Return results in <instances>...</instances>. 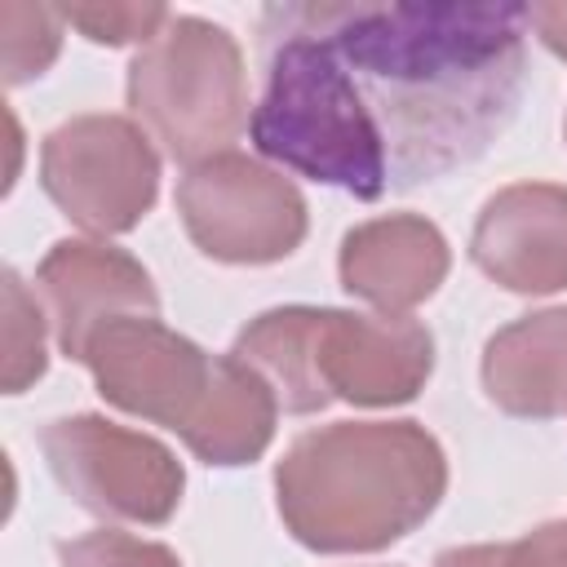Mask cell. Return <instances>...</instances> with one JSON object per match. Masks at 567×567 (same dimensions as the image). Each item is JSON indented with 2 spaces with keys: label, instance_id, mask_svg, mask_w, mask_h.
<instances>
[{
  "label": "cell",
  "instance_id": "obj_1",
  "mask_svg": "<svg viewBox=\"0 0 567 567\" xmlns=\"http://www.w3.org/2000/svg\"><path fill=\"white\" fill-rule=\"evenodd\" d=\"M368 111L390 190L474 164L518 115L527 4L509 0H306Z\"/></svg>",
  "mask_w": 567,
  "mask_h": 567
},
{
  "label": "cell",
  "instance_id": "obj_2",
  "mask_svg": "<svg viewBox=\"0 0 567 567\" xmlns=\"http://www.w3.org/2000/svg\"><path fill=\"white\" fill-rule=\"evenodd\" d=\"M447 492V456L421 421H332L275 465V509L315 554H377L412 536Z\"/></svg>",
  "mask_w": 567,
  "mask_h": 567
},
{
  "label": "cell",
  "instance_id": "obj_3",
  "mask_svg": "<svg viewBox=\"0 0 567 567\" xmlns=\"http://www.w3.org/2000/svg\"><path fill=\"white\" fill-rule=\"evenodd\" d=\"M261 31V97L248 120V142L279 168L337 186L354 199H381L390 186L381 137L359 106L332 44L301 4H266Z\"/></svg>",
  "mask_w": 567,
  "mask_h": 567
},
{
  "label": "cell",
  "instance_id": "obj_4",
  "mask_svg": "<svg viewBox=\"0 0 567 567\" xmlns=\"http://www.w3.org/2000/svg\"><path fill=\"white\" fill-rule=\"evenodd\" d=\"M279 399L310 416L328 403L399 408L434 372V332L412 315H359L328 306H275L248 319L230 346Z\"/></svg>",
  "mask_w": 567,
  "mask_h": 567
},
{
  "label": "cell",
  "instance_id": "obj_5",
  "mask_svg": "<svg viewBox=\"0 0 567 567\" xmlns=\"http://www.w3.org/2000/svg\"><path fill=\"white\" fill-rule=\"evenodd\" d=\"M124 97L151 142L186 168L226 155L252 120L239 40L199 13H168L155 40L133 53Z\"/></svg>",
  "mask_w": 567,
  "mask_h": 567
},
{
  "label": "cell",
  "instance_id": "obj_6",
  "mask_svg": "<svg viewBox=\"0 0 567 567\" xmlns=\"http://www.w3.org/2000/svg\"><path fill=\"white\" fill-rule=\"evenodd\" d=\"M40 186L80 230L128 235L159 199V151L133 115L84 111L44 133Z\"/></svg>",
  "mask_w": 567,
  "mask_h": 567
},
{
  "label": "cell",
  "instance_id": "obj_7",
  "mask_svg": "<svg viewBox=\"0 0 567 567\" xmlns=\"http://www.w3.org/2000/svg\"><path fill=\"white\" fill-rule=\"evenodd\" d=\"M40 452L53 483L102 523L159 527L186 492V470L159 439L97 412L53 416L40 430Z\"/></svg>",
  "mask_w": 567,
  "mask_h": 567
},
{
  "label": "cell",
  "instance_id": "obj_8",
  "mask_svg": "<svg viewBox=\"0 0 567 567\" xmlns=\"http://www.w3.org/2000/svg\"><path fill=\"white\" fill-rule=\"evenodd\" d=\"M177 217L186 239L221 266H275L301 248L310 226L297 182L244 151L186 168L177 182Z\"/></svg>",
  "mask_w": 567,
  "mask_h": 567
},
{
  "label": "cell",
  "instance_id": "obj_9",
  "mask_svg": "<svg viewBox=\"0 0 567 567\" xmlns=\"http://www.w3.org/2000/svg\"><path fill=\"white\" fill-rule=\"evenodd\" d=\"M84 368L111 408L182 434L213 385L217 354L168 328L159 315H124L89 341Z\"/></svg>",
  "mask_w": 567,
  "mask_h": 567
},
{
  "label": "cell",
  "instance_id": "obj_10",
  "mask_svg": "<svg viewBox=\"0 0 567 567\" xmlns=\"http://www.w3.org/2000/svg\"><path fill=\"white\" fill-rule=\"evenodd\" d=\"M35 297L44 301L53 341L84 363L89 341L124 315H159L151 270L106 239H58L35 266Z\"/></svg>",
  "mask_w": 567,
  "mask_h": 567
},
{
  "label": "cell",
  "instance_id": "obj_11",
  "mask_svg": "<svg viewBox=\"0 0 567 567\" xmlns=\"http://www.w3.org/2000/svg\"><path fill=\"white\" fill-rule=\"evenodd\" d=\"M470 261L518 297L567 288V186L514 182L483 199L470 230Z\"/></svg>",
  "mask_w": 567,
  "mask_h": 567
},
{
  "label": "cell",
  "instance_id": "obj_12",
  "mask_svg": "<svg viewBox=\"0 0 567 567\" xmlns=\"http://www.w3.org/2000/svg\"><path fill=\"white\" fill-rule=\"evenodd\" d=\"M452 270L443 230L421 213H385L346 230L337 252L341 288L377 315H412Z\"/></svg>",
  "mask_w": 567,
  "mask_h": 567
},
{
  "label": "cell",
  "instance_id": "obj_13",
  "mask_svg": "<svg viewBox=\"0 0 567 567\" xmlns=\"http://www.w3.org/2000/svg\"><path fill=\"white\" fill-rule=\"evenodd\" d=\"M478 381L487 403L518 421L567 416V306L518 315L483 346Z\"/></svg>",
  "mask_w": 567,
  "mask_h": 567
},
{
  "label": "cell",
  "instance_id": "obj_14",
  "mask_svg": "<svg viewBox=\"0 0 567 567\" xmlns=\"http://www.w3.org/2000/svg\"><path fill=\"white\" fill-rule=\"evenodd\" d=\"M275 421H279V399L275 390L235 354H217L213 368V385L199 403V412L190 416V425L177 434L190 456H199L204 465L217 470H235V465H252L270 439H275Z\"/></svg>",
  "mask_w": 567,
  "mask_h": 567
},
{
  "label": "cell",
  "instance_id": "obj_15",
  "mask_svg": "<svg viewBox=\"0 0 567 567\" xmlns=\"http://www.w3.org/2000/svg\"><path fill=\"white\" fill-rule=\"evenodd\" d=\"M62 27H66V18L53 4H27V0L0 4V66H4L9 89L40 80L58 62Z\"/></svg>",
  "mask_w": 567,
  "mask_h": 567
},
{
  "label": "cell",
  "instance_id": "obj_16",
  "mask_svg": "<svg viewBox=\"0 0 567 567\" xmlns=\"http://www.w3.org/2000/svg\"><path fill=\"white\" fill-rule=\"evenodd\" d=\"M0 279H4L0 284V292H4V372H0V385H4V394H22L49 368V354H44L49 315L35 306V292L22 284V275L13 266Z\"/></svg>",
  "mask_w": 567,
  "mask_h": 567
},
{
  "label": "cell",
  "instance_id": "obj_17",
  "mask_svg": "<svg viewBox=\"0 0 567 567\" xmlns=\"http://www.w3.org/2000/svg\"><path fill=\"white\" fill-rule=\"evenodd\" d=\"M58 567H186L164 540H146L120 527H97L58 540Z\"/></svg>",
  "mask_w": 567,
  "mask_h": 567
},
{
  "label": "cell",
  "instance_id": "obj_18",
  "mask_svg": "<svg viewBox=\"0 0 567 567\" xmlns=\"http://www.w3.org/2000/svg\"><path fill=\"white\" fill-rule=\"evenodd\" d=\"M173 9L164 4H62L66 27H75L93 44H146L168 22Z\"/></svg>",
  "mask_w": 567,
  "mask_h": 567
},
{
  "label": "cell",
  "instance_id": "obj_19",
  "mask_svg": "<svg viewBox=\"0 0 567 567\" xmlns=\"http://www.w3.org/2000/svg\"><path fill=\"white\" fill-rule=\"evenodd\" d=\"M505 567H567V518L540 523L505 545Z\"/></svg>",
  "mask_w": 567,
  "mask_h": 567
},
{
  "label": "cell",
  "instance_id": "obj_20",
  "mask_svg": "<svg viewBox=\"0 0 567 567\" xmlns=\"http://www.w3.org/2000/svg\"><path fill=\"white\" fill-rule=\"evenodd\" d=\"M527 27L536 31V40L567 62V0L558 4H527Z\"/></svg>",
  "mask_w": 567,
  "mask_h": 567
},
{
  "label": "cell",
  "instance_id": "obj_21",
  "mask_svg": "<svg viewBox=\"0 0 567 567\" xmlns=\"http://www.w3.org/2000/svg\"><path fill=\"white\" fill-rule=\"evenodd\" d=\"M434 567H505V545H452L434 558Z\"/></svg>",
  "mask_w": 567,
  "mask_h": 567
},
{
  "label": "cell",
  "instance_id": "obj_22",
  "mask_svg": "<svg viewBox=\"0 0 567 567\" xmlns=\"http://www.w3.org/2000/svg\"><path fill=\"white\" fill-rule=\"evenodd\" d=\"M563 133H567V120H563Z\"/></svg>",
  "mask_w": 567,
  "mask_h": 567
}]
</instances>
